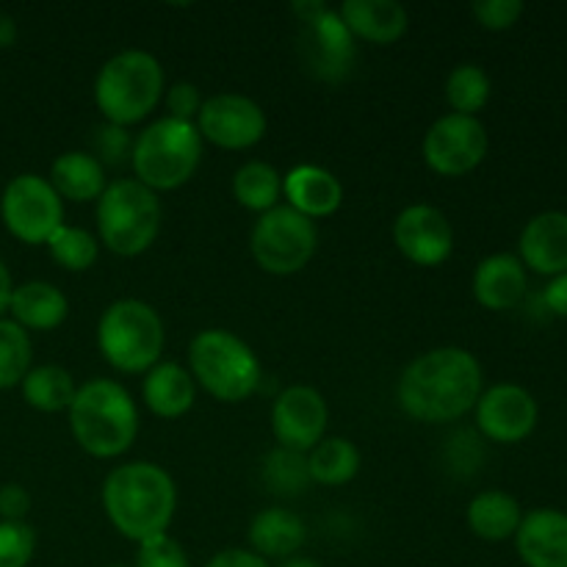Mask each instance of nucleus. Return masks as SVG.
Returning a JSON list of instances; mask_svg holds the SVG:
<instances>
[{
  "mask_svg": "<svg viewBox=\"0 0 567 567\" xmlns=\"http://www.w3.org/2000/svg\"><path fill=\"white\" fill-rule=\"evenodd\" d=\"M33 358V347L28 332L11 319H0V391L22 385Z\"/></svg>",
  "mask_w": 567,
  "mask_h": 567,
  "instance_id": "obj_31",
  "label": "nucleus"
},
{
  "mask_svg": "<svg viewBox=\"0 0 567 567\" xmlns=\"http://www.w3.org/2000/svg\"><path fill=\"white\" fill-rule=\"evenodd\" d=\"M199 161H203V136L192 122L161 116L133 138V177L155 194L186 186Z\"/></svg>",
  "mask_w": 567,
  "mask_h": 567,
  "instance_id": "obj_5",
  "label": "nucleus"
},
{
  "mask_svg": "<svg viewBox=\"0 0 567 567\" xmlns=\"http://www.w3.org/2000/svg\"><path fill=\"white\" fill-rule=\"evenodd\" d=\"M319 247L316 221L297 214L286 203L260 216L249 236L255 264L275 277H288L302 271Z\"/></svg>",
  "mask_w": 567,
  "mask_h": 567,
  "instance_id": "obj_9",
  "label": "nucleus"
},
{
  "mask_svg": "<svg viewBox=\"0 0 567 567\" xmlns=\"http://www.w3.org/2000/svg\"><path fill=\"white\" fill-rule=\"evenodd\" d=\"M482 365L468 349L437 347L419 354L396 385L399 408L421 424H449L476 408L482 396Z\"/></svg>",
  "mask_w": 567,
  "mask_h": 567,
  "instance_id": "obj_1",
  "label": "nucleus"
},
{
  "mask_svg": "<svg viewBox=\"0 0 567 567\" xmlns=\"http://www.w3.org/2000/svg\"><path fill=\"white\" fill-rule=\"evenodd\" d=\"M338 17L349 33L371 44H393L408 33L410 14L396 0H343Z\"/></svg>",
  "mask_w": 567,
  "mask_h": 567,
  "instance_id": "obj_20",
  "label": "nucleus"
},
{
  "mask_svg": "<svg viewBox=\"0 0 567 567\" xmlns=\"http://www.w3.org/2000/svg\"><path fill=\"white\" fill-rule=\"evenodd\" d=\"M11 293H14V282H11V275L9 269H6V264L0 260V319H3V313L9 310Z\"/></svg>",
  "mask_w": 567,
  "mask_h": 567,
  "instance_id": "obj_42",
  "label": "nucleus"
},
{
  "mask_svg": "<svg viewBox=\"0 0 567 567\" xmlns=\"http://www.w3.org/2000/svg\"><path fill=\"white\" fill-rule=\"evenodd\" d=\"M330 408L327 399L310 385H291L271 404V432L277 446L308 454L327 437Z\"/></svg>",
  "mask_w": 567,
  "mask_h": 567,
  "instance_id": "obj_14",
  "label": "nucleus"
},
{
  "mask_svg": "<svg viewBox=\"0 0 567 567\" xmlns=\"http://www.w3.org/2000/svg\"><path fill=\"white\" fill-rule=\"evenodd\" d=\"M291 9L302 22L299 53L310 75L327 83L343 81L354 66L358 44L338 11L319 0H297Z\"/></svg>",
  "mask_w": 567,
  "mask_h": 567,
  "instance_id": "obj_10",
  "label": "nucleus"
},
{
  "mask_svg": "<svg viewBox=\"0 0 567 567\" xmlns=\"http://www.w3.org/2000/svg\"><path fill=\"white\" fill-rule=\"evenodd\" d=\"M264 482L277 496H297V493H302L310 485L308 454L277 446L275 452H269L264 463Z\"/></svg>",
  "mask_w": 567,
  "mask_h": 567,
  "instance_id": "obj_33",
  "label": "nucleus"
},
{
  "mask_svg": "<svg viewBox=\"0 0 567 567\" xmlns=\"http://www.w3.org/2000/svg\"><path fill=\"white\" fill-rule=\"evenodd\" d=\"M282 197L288 208L308 216L310 221L327 219L343 203V186L330 169L316 164H299L282 177Z\"/></svg>",
  "mask_w": 567,
  "mask_h": 567,
  "instance_id": "obj_17",
  "label": "nucleus"
},
{
  "mask_svg": "<svg viewBox=\"0 0 567 567\" xmlns=\"http://www.w3.org/2000/svg\"><path fill=\"white\" fill-rule=\"evenodd\" d=\"M487 155V131L476 116L443 114L424 136V161L435 175L463 177Z\"/></svg>",
  "mask_w": 567,
  "mask_h": 567,
  "instance_id": "obj_12",
  "label": "nucleus"
},
{
  "mask_svg": "<svg viewBox=\"0 0 567 567\" xmlns=\"http://www.w3.org/2000/svg\"><path fill=\"white\" fill-rule=\"evenodd\" d=\"M305 540H308V526L297 513L282 507H269L264 513L255 515L249 524V551L258 557L269 559H291L302 551Z\"/></svg>",
  "mask_w": 567,
  "mask_h": 567,
  "instance_id": "obj_23",
  "label": "nucleus"
},
{
  "mask_svg": "<svg viewBox=\"0 0 567 567\" xmlns=\"http://www.w3.org/2000/svg\"><path fill=\"white\" fill-rule=\"evenodd\" d=\"M131 136H127L125 127H116L105 122L103 127H97V136H94V158L103 166L122 164V161H131Z\"/></svg>",
  "mask_w": 567,
  "mask_h": 567,
  "instance_id": "obj_37",
  "label": "nucleus"
},
{
  "mask_svg": "<svg viewBox=\"0 0 567 567\" xmlns=\"http://www.w3.org/2000/svg\"><path fill=\"white\" fill-rule=\"evenodd\" d=\"M136 567H192V563H188L186 548L175 537L158 535L138 543Z\"/></svg>",
  "mask_w": 567,
  "mask_h": 567,
  "instance_id": "obj_35",
  "label": "nucleus"
},
{
  "mask_svg": "<svg viewBox=\"0 0 567 567\" xmlns=\"http://www.w3.org/2000/svg\"><path fill=\"white\" fill-rule=\"evenodd\" d=\"M142 399L158 419H183L197 402V382L192 371L177 363H158L144 374Z\"/></svg>",
  "mask_w": 567,
  "mask_h": 567,
  "instance_id": "obj_22",
  "label": "nucleus"
},
{
  "mask_svg": "<svg viewBox=\"0 0 567 567\" xmlns=\"http://www.w3.org/2000/svg\"><path fill=\"white\" fill-rule=\"evenodd\" d=\"M491 100V78L482 66L460 64L446 78V103L452 114L476 116Z\"/></svg>",
  "mask_w": 567,
  "mask_h": 567,
  "instance_id": "obj_30",
  "label": "nucleus"
},
{
  "mask_svg": "<svg viewBox=\"0 0 567 567\" xmlns=\"http://www.w3.org/2000/svg\"><path fill=\"white\" fill-rule=\"evenodd\" d=\"M520 520H524L520 504L504 491H485L471 498L468 504L471 532L487 543H502L515 537Z\"/></svg>",
  "mask_w": 567,
  "mask_h": 567,
  "instance_id": "obj_26",
  "label": "nucleus"
},
{
  "mask_svg": "<svg viewBox=\"0 0 567 567\" xmlns=\"http://www.w3.org/2000/svg\"><path fill=\"white\" fill-rule=\"evenodd\" d=\"M48 249L55 264L66 271H89L100 258V238L83 227L61 225L48 238Z\"/></svg>",
  "mask_w": 567,
  "mask_h": 567,
  "instance_id": "obj_32",
  "label": "nucleus"
},
{
  "mask_svg": "<svg viewBox=\"0 0 567 567\" xmlns=\"http://www.w3.org/2000/svg\"><path fill=\"white\" fill-rule=\"evenodd\" d=\"M233 197L255 214H269L282 199V175L266 161H247L233 175Z\"/></svg>",
  "mask_w": 567,
  "mask_h": 567,
  "instance_id": "obj_28",
  "label": "nucleus"
},
{
  "mask_svg": "<svg viewBox=\"0 0 567 567\" xmlns=\"http://www.w3.org/2000/svg\"><path fill=\"white\" fill-rule=\"evenodd\" d=\"M471 11L487 31H507L524 14V3L520 0H476Z\"/></svg>",
  "mask_w": 567,
  "mask_h": 567,
  "instance_id": "obj_36",
  "label": "nucleus"
},
{
  "mask_svg": "<svg viewBox=\"0 0 567 567\" xmlns=\"http://www.w3.org/2000/svg\"><path fill=\"white\" fill-rule=\"evenodd\" d=\"M205 567H271L264 557H258L249 548H227V551H219L214 559H208Z\"/></svg>",
  "mask_w": 567,
  "mask_h": 567,
  "instance_id": "obj_40",
  "label": "nucleus"
},
{
  "mask_svg": "<svg viewBox=\"0 0 567 567\" xmlns=\"http://www.w3.org/2000/svg\"><path fill=\"white\" fill-rule=\"evenodd\" d=\"M161 230V199L136 177L109 181L97 199V236L122 258L147 252Z\"/></svg>",
  "mask_w": 567,
  "mask_h": 567,
  "instance_id": "obj_8",
  "label": "nucleus"
},
{
  "mask_svg": "<svg viewBox=\"0 0 567 567\" xmlns=\"http://www.w3.org/2000/svg\"><path fill=\"white\" fill-rule=\"evenodd\" d=\"M0 219L6 230L22 244H48L64 225V199L55 194L48 177L17 175L0 197Z\"/></svg>",
  "mask_w": 567,
  "mask_h": 567,
  "instance_id": "obj_11",
  "label": "nucleus"
},
{
  "mask_svg": "<svg viewBox=\"0 0 567 567\" xmlns=\"http://www.w3.org/2000/svg\"><path fill=\"white\" fill-rule=\"evenodd\" d=\"M103 509L111 526L133 543L166 535L177 509L175 480L155 463L116 465L103 482Z\"/></svg>",
  "mask_w": 567,
  "mask_h": 567,
  "instance_id": "obj_2",
  "label": "nucleus"
},
{
  "mask_svg": "<svg viewBox=\"0 0 567 567\" xmlns=\"http://www.w3.org/2000/svg\"><path fill=\"white\" fill-rule=\"evenodd\" d=\"M111 567H127V565H111Z\"/></svg>",
  "mask_w": 567,
  "mask_h": 567,
  "instance_id": "obj_45",
  "label": "nucleus"
},
{
  "mask_svg": "<svg viewBox=\"0 0 567 567\" xmlns=\"http://www.w3.org/2000/svg\"><path fill=\"white\" fill-rule=\"evenodd\" d=\"M48 183L55 188L61 199H70V203H97L100 194L109 186V177H105V166L92 153L70 150V153H61L53 161Z\"/></svg>",
  "mask_w": 567,
  "mask_h": 567,
  "instance_id": "obj_25",
  "label": "nucleus"
},
{
  "mask_svg": "<svg viewBox=\"0 0 567 567\" xmlns=\"http://www.w3.org/2000/svg\"><path fill=\"white\" fill-rule=\"evenodd\" d=\"M22 399L39 413H61L70 410L78 385L72 374L61 365H33L22 380Z\"/></svg>",
  "mask_w": 567,
  "mask_h": 567,
  "instance_id": "obj_29",
  "label": "nucleus"
},
{
  "mask_svg": "<svg viewBox=\"0 0 567 567\" xmlns=\"http://www.w3.org/2000/svg\"><path fill=\"white\" fill-rule=\"evenodd\" d=\"M9 313L11 321L20 324L25 332H50L66 321L70 302H66L61 288H55L53 282L31 280L22 282V286H14Z\"/></svg>",
  "mask_w": 567,
  "mask_h": 567,
  "instance_id": "obj_24",
  "label": "nucleus"
},
{
  "mask_svg": "<svg viewBox=\"0 0 567 567\" xmlns=\"http://www.w3.org/2000/svg\"><path fill=\"white\" fill-rule=\"evenodd\" d=\"M393 244L415 266H443L454 252L452 221L435 205H410L393 221Z\"/></svg>",
  "mask_w": 567,
  "mask_h": 567,
  "instance_id": "obj_15",
  "label": "nucleus"
},
{
  "mask_svg": "<svg viewBox=\"0 0 567 567\" xmlns=\"http://www.w3.org/2000/svg\"><path fill=\"white\" fill-rule=\"evenodd\" d=\"M97 349L111 369L147 374L164 354V321L142 299H116L97 321Z\"/></svg>",
  "mask_w": 567,
  "mask_h": 567,
  "instance_id": "obj_7",
  "label": "nucleus"
},
{
  "mask_svg": "<svg viewBox=\"0 0 567 567\" xmlns=\"http://www.w3.org/2000/svg\"><path fill=\"white\" fill-rule=\"evenodd\" d=\"M515 546L526 567H567V515L559 509L524 515Z\"/></svg>",
  "mask_w": 567,
  "mask_h": 567,
  "instance_id": "obj_18",
  "label": "nucleus"
},
{
  "mask_svg": "<svg viewBox=\"0 0 567 567\" xmlns=\"http://www.w3.org/2000/svg\"><path fill=\"white\" fill-rule=\"evenodd\" d=\"M277 567H321V563H316V559H310V557H291V559H282L280 565Z\"/></svg>",
  "mask_w": 567,
  "mask_h": 567,
  "instance_id": "obj_44",
  "label": "nucleus"
},
{
  "mask_svg": "<svg viewBox=\"0 0 567 567\" xmlns=\"http://www.w3.org/2000/svg\"><path fill=\"white\" fill-rule=\"evenodd\" d=\"M194 125L203 142L221 150H249L266 136L264 109L247 94H214L203 103Z\"/></svg>",
  "mask_w": 567,
  "mask_h": 567,
  "instance_id": "obj_13",
  "label": "nucleus"
},
{
  "mask_svg": "<svg viewBox=\"0 0 567 567\" xmlns=\"http://www.w3.org/2000/svg\"><path fill=\"white\" fill-rule=\"evenodd\" d=\"M28 509H31V496L22 485H9L0 487V520H9V524H25Z\"/></svg>",
  "mask_w": 567,
  "mask_h": 567,
  "instance_id": "obj_39",
  "label": "nucleus"
},
{
  "mask_svg": "<svg viewBox=\"0 0 567 567\" xmlns=\"http://www.w3.org/2000/svg\"><path fill=\"white\" fill-rule=\"evenodd\" d=\"M164 66L147 50H122L94 78V105L109 125L131 127L147 120L164 97Z\"/></svg>",
  "mask_w": 567,
  "mask_h": 567,
  "instance_id": "obj_4",
  "label": "nucleus"
},
{
  "mask_svg": "<svg viewBox=\"0 0 567 567\" xmlns=\"http://www.w3.org/2000/svg\"><path fill=\"white\" fill-rule=\"evenodd\" d=\"M166 111H169V120H177V122H197L199 111H203V94H199V89L194 86V83L188 81H177L172 83L169 89H166Z\"/></svg>",
  "mask_w": 567,
  "mask_h": 567,
  "instance_id": "obj_38",
  "label": "nucleus"
},
{
  "mask_svg": "<svg viewBox=\"0 0 567 567\" xmlns=\"http://www.w3.org/2000/svg\"><path fill=\"white\" fill-rule=\"evenodd\" d=\"M66 413L72 437L89 457H122L138 435L136 402L114 380L83 382Z\"/></svg>",
  "mask_w": 567,
  "mask_h": 567,
  "instance_id": "obj_3",
  "label": "nucleus"
},
{
  "mask_svg": "<svg viewBox=\"0 0 567 567\" xmlns=\"http://www.w3.org/2000/svg\"><path fill=\"white\" fill-rule=\"evenodd\" d=\"M360 452L347 437H324L308 452L310 482L324 487H341L358 476Z\"/></svg>",
  "mask_w": 567,
  "mask_h": 567,
  "instance_id": "obj_27",
  "label": "nucleus"
},
{
  "mask_svg": "<svg viewBox=\"0 0 567 567\" xmlns=\"http://www.w3.org/2000/svg\"><path fill=\"white\" fill-rule=\"evenodd\" d=\"M543 299H546V305H548V310H551V313L565 316V319H567V275L554 277V280L548 282Z\"/></svg>",
  "mask_w": 567,
  "mask_h": 567,
  "instance_id": "obj_41",
  "label": "nucleus"
},
{
  "mask_svg": "<svg viewBox=\"0 0 567 567\" xmlns=\"http://www.w3.org/2000/svg\"><path fill=\"white\" fill-rule=\"evenodd\" d=\"M520 264L537 275H567V214L546 210L520 233Z\"/></svg>",
  "mask_w": 567,
  "mask_h": 567,
  "instance_id": "obj_19",
  "label": "nucleus"
},
{
  "mask_svg": "<svg viewBox=\"0 0 567 567\" xmlns=\"http://www.w3.org/2000/svg\"><path fill=\"white\" fill-rule=\"evenodd\" d=\"M37 551V532L28 524L0 520V567H28Z\"/></svg>",
  "mask_w": 567,
  "mask_h": 567,
  "instance_id": "obj_34",
  "label": "nucleus"
},
{
  "mask_svg": "<svg viewBox=\"0 0 567 567\" xmlns=\"http://www.w3.org/2000/svg\"><path fill=\"white\" fill-rule=\"evenodd\" d=\"M471 288L482 308L513 310L526 297V269L515 255H491L476 266Z\"/></svg>",
  "mask_w": 567,
  "mask_h": 567,
  "instance_id": "obj_21",
  "label": "nucleus"
},
{
  "mask_svg": "<svg viewBox=\"0 0 567 567\" xmlns=\"http://www.w3.org/2000/svg\"><path fill=\"white\" fill-rule=\"evenodd\" d=\"M476 426L493 443H520L537 426V402L526 388L504 382L482 391L476 402Z\"/></svg>",
  "mask_w": 567,
  "mask_h": 567,
  "instance_id": "obj_16",
  "label": "nucleus"
},
{
  "mask_svg": "<svg viewBox=\"0 0 567 567\" xmlns=\"http://www.w3.org/2000/svg\"><path fill=\"white\" fill-rule=\"evenodd\" d=\"M188 371L214 399L225 404L247 402L264 380L258 354L230 330H203L188 343Z\"/></svg>",
  "mask_w": 567,
  "mask_h": 567,
  "instance_id": "obj_6",
  "label": "nucleus"
},
{
  "mask_svg": "<svg viewBox=\"0 0 567 567\" xmlns=\"http://www.w3.org/2000/svg\"><path fill=\"white\" fill-rule=\"evenodd\" d=\"M17 39V22L14 17L6 14V11H0V50L3 48H11Z\"/></svg>",
  "mask_w": 567,
  "mask_h": 567,
  "instance_id": "obj_43",
  "label": "nucleus"
}]
</instances>
